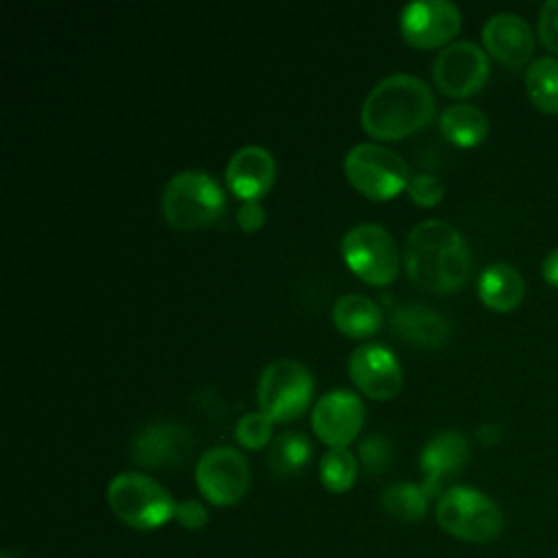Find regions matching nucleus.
I'll use <instances>...</instances> for the list:
<instances>
[{"instance_id":"23","label":"nucleus","mask_w":558,"mask_h":558,"mask_svg":"<svg viewBox=\"0 0 558 558\" xmlns=\"http://www.w3.org/2000/svg\"><path fill=\"white\" fill-rule=\"evenodd\" d=\"M525 92L530 102L549 116L558 113V61L541 57L525 70Z\"/></svg>"},{"instance_id":"33","label":"nucleus","mask_w":558,"mask_h":558,"mask_svg":"<svg viewBox=\"0 0 558 558\" xmlns=\"http://www.w3.org/2000/svg\"><path fill=\"white\" fill-rule=\"evenodd\" d=\"M477 438L482 445H493L499 440V427L495 423H488V425H482L480 432H477Z\"/></svg>"},{"instance_id":"7","label":"nucleus","mask_w":558,"mask_h":558,"mask_svg":"<svg viewBox=\"0 0 558 558\" xmlns=\"http://www.w3.org/2000/svg\"><path fill=\"white\" fill-rule=\"evenodd\" d=\"M314 397L312 371L292 357L270 362L257 381V403L275 423L299 418Z\"/></svg>"},{"instance_id":"32","label":"nucleus","mask_w":558,"mask_h":558,"mask_svg":"<svg viewBox=\"0 0 558 558\" xmlns=\"http://www.w3.org/2000/svg\"><path fill=\"white\" fill-rule=\"evenodd\" d=\"M541 275H543V279H545L549 286L558 288V248H554V251L543 259Z\"/></svg>"},{"instance_id":"19","label":"nucleus","mask_w":558,"mask_h":558,"mask_svg":"<svg viewBox=\"0 0 558 558\" xmlns=\"http://www.w3.org/2000/svg\"><path fill=\"white\" fill-rule=\"evenodd\" d=\"M477 296L488 310L508 314L521 305L525 296V281L514 266L495 262L482 270L477 279Z\"/></svg>"},{"instance_id":"25","label":"nucleus","mask_w":558,"mask_h":558,"mask_svg":"<svg viewBox=\"0 0 558 558\" xmlns=\"http://www.w3.org/2000/svg\"><path fill=\"white\" fill-rule=\"evenodd\" d=\"M357 469H360L357 458L347 447H336L323 453L318 464V477L329 493L340 495L355 484Z\"/></svg>"},{"instance_id":"10","label":"nucleus","mask_w":558,"mask_h":558,"mask_svg":"<svg viewBox=\"0 0 558 558\" xmlns=\"http://www.w3.org/2000/svg\"><path fill=\"white\" fill-rule=\"evenodd\" d=\"M488 57L473 41H453L445 46L432 65L436 87L453 98L477 94L488 81Z\"/></svg>"},{"instance_id":"15","label":"nucleus","mask_w":558,"mask_h":558,"mask_svg":"<svg viewBox=\"0 0 558 558\" xmlns=\"http://www.w3.org/2000/svg\"><path fill=\"white\" fill-rule=\"evenodd\" d=\"M192 449L190 432L172 421L144 425L131 442V460L144 469L181 466Z\"/></svg>"},{"instance_id":"22","label":"nucleus","mask_w":558,"mask_h":558,"mask_svg":"<svg viewBox=\"0 0 558 558\" xmlns=\"http://www.w3.org/2000/svg\"><path fill=\"white\" fill-rule=\"evenodd\" d=\"M312 458V442L301 432H283L268 447V466L279 477L301 473Z\"/></svg>"},{"instance_id":"9","label":"nucleus","mask_w":558,"mask_h":558,"mask_svg":"<svg viewBox=\"0 0 558 558\" xmlns=\"http://www.w3.org/2000/svg\"><path fill=\"white\" fill-rule=\"evenodd\" d=\"M194 475L201 495L220 508L238 504L251 484V469L246 458L229 445L207 449L198 458Z\"/></svg>"},{"instance_id":"30","label":"nucleus","mask_w":558,"mask_h":558,"mask_svg":"<svg viewBox=\"0 0 558 558\" xmlns=\"http://www.w3.org/2000/svg\"><path fill=\"white\" fill-rule=\"evenodd\" d=\"M174 519L185 530H201L207 523V508L198 499L177 501Z\"/></svg>"},{"instance_id":"14","label":"nucleus","mask_w":558,"mask_h":558,"mask_svg":"<svg viewBox=\"0 0 558 558\" xmlns=\"http://www.w3.org/2000/svg\"><path fill=\"white\" fill-rule=\"evenodd\" d=\"M471 458L469 440L458 429H445L434 434L421 449L418 464L423 471V490L427 497H440L447 482L458 477Z\"/></svg>"},{"instance_id":"34","label":"nucleus","mask_w":558,"mask_h":558,"mask_svg":"<svg viewBox=\"0 0 558 558\" xmlns=\"http://www.w3.org/2000/svg\"><path fill=\"white\" fill-rule=\"evenodd\" d=\"M2 558H11V556H9V554H2Z\"/></svg>"},{"instance_id":"28","label":"nucleus","mask_w":558,"mask_h":558,"mask_svg":"<svg viewBox=\"0 0 558 558\" xmlns=\"http://www.w3.org/2000/svg\"><path fill=\"white\" fill-rule=\"evenodd\" d=\"M405 192L412 198V203H416L421 207H436L445 196V187H442L440 179H436L434 174L410 177Z\"/></svg>"},{"instance_id":"8","label":"nucleus","mask_w":558,"mask_h":558,"mask_svg":"<svg viewBox=\"0 0 558 558\" xmlns=\"http://www.w3.org/2000/svg\"><path fill=\"white\" fill-rule=\"evenodd\" d=\"M344 264L364 283L386 286L399 272V248L386 227L377 222H357L342 235Z\"/></svg>"},{"instance_id":"11","label":"nucleus","mask_w":558,"mask_h":558,"mask_svg":"<svg viewBox=\"0 0 558 558\" xmlns=\"http://www.w3.org/2000/svg\"><path fill=\"white\" fill-rule=\"evenodd\" d=\"M462 26L458 7L449 0H416L399 15L401 37L414 48H438L451 41Z\"/></svg>"},{"instance_id":"31","label":"nucleus","mask_w":558,"mask_h":558,"mask_svg":"<svg viewBox=\"0 0 558 558\" xmlns=\"http://www.w3.org/2000/svg\"><path fill=\"white\" fill-rule=\"evenodd\" d=\"M235 220H238V225H240L242 231L253 233V231H259V229L264 227V222H266V211H264V207H262L257 201H253V203H242L240 209H238V214H235Z\"/></svg>"},{"instance_id":"24","label":"nucleus","mask_w":558,"mask_h":558,"mask_svg":"<svg viewBox=\"0 0 558 558\" xmlns=\"http://www.w3.org/2000/svg\"><path fill=\"white\" fill-rule=\"evenodd\" d=\"M427 493L414 482H395L381 493V508L399 521H421L427 512Z\"/></svg>"},{"instance_id":"1","label":"nucleus","mask_w":558,"mask_h":558,"mask_svg":"<svg viewBox=\"0 0 558 558\" xmlns=\"http://www.w3.org/2000/svg\"><path fill=\"white\" fill-rule=\"evenodd\" d=\"M403 264L414 286L440 294L460 290L473 272L466 240L440 218H427L412 227L403 244Z\"/></svg>"},{"instance_id":"4","label":"nucleus","mask_w":558,"mask_h":558,"mask_svg":"<svg viewBox=\"0 0 558 558\" xmlns=\"http://www.w3.org/2000/svg\"><path fill=\"white\" fill-rule=\"evenodd\" d=\"M111 512L133 530L150 532L174 519L177 501L150 475L140 471L118 473L107 486Z\"/></svg>"},{"instance_id":"16","label":"nucleus","mask_w":558,"mask_h":558,"mask_svg":"<svg viewBox=\"0 0 558 558\" xmlns=\"http://www.w3.org/2000/svg\"><path fill=\"white\" fill-rule=\"evenodd\" d=\"M229 190L244 203L259 201L268 194L277 177V163L268 148L248 144L238 148L225 168Z\"/></svg>"},{"instance_id":"26","label":"nucleus","mask_w":558,"mask_h":558,"mask_svg":"<svg viewBox=\"0 0 558 558\" xmlns=\"http://www.w3.org/2000/svg\"><path fill=\"white\" fill-rule=\"evenodd\" d=\"M392 442L384 434H371L357 447V462L373 477L386 473L392 464Z\"/></svg>"},{"instance_id":"18","label":"nucleus","mask_w":558,"mask_h":558,"mask_svg":"<svg viewBox=\"0 0 558 558\" xmlns=\"http://www.w3.org/2000/svg\"><path fill=\"white\" fill-rule=\"evenodd\" d=\"M395 333L412 347L425 351H438L449 342L451 327L447 318L427 305H401L392 314Z\"/></svg>"},{"instance_id":"21","label":"nucleus","mask_w":558,"mask_h":558,"mask_svg":"<svg viewBox=\"0 0 558 558\" xmlns=\"http://www.w3.org/2000/svg\"><path fill=\"white\" fill-rule=\"evenodd\" d=\"M438 124H440V133L445 135V140L460 148H473V146L482 144L488 133L486 113L466 102L449 105L440 113Z\"/></svg>"},{"instance_id":"17","label":"nucleus","mask_w":558,"mask_h":558,"mask_svg":"<svg viewBox=\"0 0 558 558\" xmlns=\"http://www.w3.org/2000/svg\"><path fill=\"white\" fill-rule=\"evenodd\" d=\"M486 52L501 65L517 70L532 59L534 35L527 22L517 13H495L482 28Z\"/></svg>"},{"instance_id":"2","label":"nucleus","mask_w":558,"mask_h":558,"mask_svg":"<svg viewBox=\"0 0 558 558\" xmlns=\"http://www.w3.org/2000/svg\"><path fill=\"white\" fill-rule=\"evenodd\" d=\"M436 111L429 85L414 74L377 81L360 109V124L373 140H401L423 129Z\"/></svg>"},{"instance_id":"5","label":"nucleus","mask_w":558,"mask_h":558,"mask_svg":"<svg viewBox=\"0 0 558 558\" xmlns=\"http://www.w3.org/2000/svg\"><path fill=\"white\" fill-rule=\"evenodd\" d=\"M436 521L447 534L466 543L495 541L504 527L501 508L471 486H449L438 497Z\"/></svg>"},{"instance_id":"13","label":"nucleus","mask_w":558,"mask_h":558,"mask_svg":"<svg viewBox=\"0 0 558 558\" xmlns=\"http://www.w3.org/2000/svg\"><path fill=\"white\" fill-rule=\"evenodd\" d=\"M364 425V403L351 390L323 395L312 410V429L329 449L347 447Z\"/></svg>"},{"instance_id":"29","label":"nucleus","mask_w":558,"mask_h":558,"mask_svg":"<svg viewBox=\"0 0 558 558\" xmlns=\"http://www.w3.org/2000/svg\"><path fill=\"white\" fill-rule=\"evenodd\" d=\"M538 37L549 52L558 54V0L543 4L538 13Z\"/></svg>"},{"instance_id":"12","label":"nucleus","mask_w":558,"mask_h":558,"mask_svg":"<svg viewBox=\"0 0 558 558\" xmlns=\"http://www.w3.org/2000/svg\"><path fill=\"white\" fill-rule=\"evenodd\" d=\"M347 373L360 392L377 401L397 397L403 386V371L397 355L379 342L355 347L349 353Z\"/></svg>"},{"instance_id":"27","label":"nucleus","mask_w":558,"mask_h":558,"mask_svg":"<svg viewBox=\"0 0 558 558\" xmlns=\"http://www.w3.org/2000/svg\"><path fill=\"white\" fill-rule=\"evenodd\" d=\"M272 427H275V421L262 410L248 412L240 416L235 423V440L246 449H262L264 445L270 442Z\"/></svg>"},{"instance_id":"20","label":"nucleus","mask_w":558,"mask_h":558,"mask_svg":"<svg viewBox=\"0 0 558 558\" xmlns=\"http://www.w3.org/2000/svg\"><path fill=\"white\" fill-rule=\"evenodd\" d=\"M331 320L342 336L362 340L375 336L381 329L384 312L373 299L351 292L338 296L331 310Z\"/></svg>"},{"instance_id":"3","label":"nucleus","mask_w":558,"mask_h":558,"mask_svg":"<svg viewBox=\"0 0 558 558\" xmlns=\"http://www.w3.org/2000/svg\"><path fill=\"white\" fill-rule=\"evenodd\" d=\"M220 183L203 170H181L161 192V214L172 229L196 231L209 227L225 211Z\"/></svg>"},{"instance_id":"6","label":"nucleus","mask_w":558,"mask_h":558,"mask_svg":"<svg viewBox=\"0 0 558 558\" xmlns=\"http://www.w3.org/2000/svg\"><path fill=\"white\" fill-rule=\"evenodd\" d=\"M347 181L366 198L388 201L408 187L410 170L405 159L375 142L349 148L342 161Z\"/></svg>"}]
</instances>
